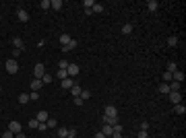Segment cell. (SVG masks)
I'll use <instances>...</instances> for the list:
<instances>
[{
  "instance_id": "obj_24",
  "label": "cell",
  "mask_w": 186,
  "mask_h": 138,
  "mask_svg": "<svg viewBox=\"0 0 186 138\" xmlns=\"http://www.w3.org/2000/svg\"><path fill=\"white\" fill-rule=\"evenodd\" d=\"M91 13H104V4L95 2V4H93V9H91Z\"/></svg>"
},
{
  "instance_id": "obj_29",
  "label": "cell",
  "mask_w": 186,
  "mask_h": 138,
  "mask_svg": "<svg viewBox=\"0 0 186 138\" xmlns=\"http://www.w3.org/2000/svg\"><path fill=\"white\" fill-rule=\"evenodd\" d=\"M27 101H29V95H27V93H21V95H19V103H21V105H25Z\"/></svg>"
},
{
  "instance_id": "obj_19",
  "label": "cell",
  "mask_w": 186,
  "mask_h": 138,
  "mask_svg": "<svg viewBox=\"0 0 186 138\" xmlns=\"http://www.w3.org/2000/svg\"><path fill=\"white\" fill-rule=\"evenodd\" d=\"M81 91H83V89H81V87H79L77 83H74V85L70 87V93H72V97H79V95H81Z\"/></svg>"
},
{
  "instance_id": "obj_6",
  "label": "cell",
  "mask_w": 186,
  "mask_h": 138,
  "mask_svg": "<svg viewBox=\"0 0 186 138\" xmlns=\"http://www.w3.org/2000/svg\"><path fill=\"white\" fill-rule=\"evenodd\" d=\"M9 132L19 134V132H23V128H21V124H19V122H11V124H9Z\"/></svg>"
},
{
  "instance_id": "obj_26",
  "label": "cell",
  "mask_w": 186,
  "mask_h": 138,
  "mask_svg": "<svg viewBox=\"0 0 186 138\" xmlns=\"http://www.w3.org/2000/svg\"><path fill=\"white\" fill-rule=\"evenodd\" d=\"M52 78H54V76H52V74H48V72H46V74H44V76H41V83H44V85H50V83H52Z\"/></svg>"
},
{
  "instance_id": "obj_13",
  "label": "cell",
  "mask_w": 186,
  "mask_h": 138,
  "mask_svg": "<svg viewBox=\"0 0 186 138\" xmlns=\"http://www.w3.org/2000/svg\"><path fill=\"white\" fill-rule=\"evenodd\" d=\"M147 9L153 13V11H157V9H159V2H157V0H147Z\"/></svg>"
},
{
  "instance_id": "obj_17",
  "label": "cell",
  "mask_w": 186,
  "mask_h": 138,
  "mask_svg": "<svg viewBox=\"0 0 186 138\" xmlns=\"http://www.w3.org/2000/svg\"><path fill=\"white\" fill-rule=\"evenodd\" d=\"M122 33H124V35H130V33H132V23H124V25H122Z\"/></svg>"
},
{
  "instance_id": "obj_5",
  "label": "cell",
  "mask_w": 186,
  "mask_h": 138,
  "mask_svg": "<svg viewBox=\"0 0 186 138\" xmlns=\"http://www.w3.org/2000/svg\"><path fill=\"white\" fill-rule=\"evenodd\" d=\"M104 115H110V117H118V109L116 105H106V113Z\"/></svg>"
},
{
  "instance_id": "obj_14",
  "label": "cell",
  "mask_w": 186,
  "mask_h": 138,
  "mask_svg": "<svg viewBox=\"0 0 186 138\" xmlns=\"http://www.w3.org/2000/svg\"><path fill=\"white\" fill-rule=\"evenodd\" d=\"M172 80L182 83V80H184V72H178V70H176V72H172Z\"/></svg>"
},
{
  "instance_id": "obj_25",
  "label": "cell",
  "mask_w": 186,
  "mask_h": 138,
  "mask_svg": "<svg viewBox=\"0 0 186 138\" xmlns=\"http://www.w3.org/2000/svg\"><path fill=\"white\" fill-rule=\"evenodd\" d=\"M56 76H58L60 80H64V78L68 76V72H66V70H62V68H58V72H56Z\"/></svg>"
},
{
  "instance_id": "obj_11",
  "label": "cell",
  "mask_w": 186,
  "mask_h": 138,
  "mask_svg": "<svg viewBox=\"0 0 186 138\" xmlns=\"http://www.w3.org/2000/svg\"><path fill=\"white\" fill-rule=\"evenodd\" d=\"M48 117H50V115H48V111H44V109H41V111H37V115H35V120H37V122H48Z\"/></svg>"
},
{
  "instance_id": "obj_38",
  "label": "cell",
  "mask_w": 186,
  "mask_h": 138,
  "mask_svg": "<svg viewBox=\"0 0 186 138\" xmlns=\"http://www.w3.org/2000/svg\"><path fill=\"white\" fill-rule=\"evenodd\" d=\"M37 130H41V132L48 130V124H46V122H39V124H37Z\"/></svg>"
},
{
  "instance_id": "obj_46",
  "label": "cell",
  "mask_w": 186,
  "mask_h": 138,
  "mask_svg": "<svg viewBox=\"0 0 186 138\" xmlns=\"http://www.w3.org/2000/svg\"><path fill=\"white\" fill-rule=\"evenodd\" d=\"M110 138H122V134H116V132H114V134H112Z\"/></svg>"
},
{
  "instance_id": "obj_40",
  "label": "cell",
  "mask_w": 186,
  "mask_h": 138,
  "mask_svg": "<svg viewBox=\"0 0 186 138\" xmlns=\"http://www.w3.org/2000/svg\"><path fill=\"white\" fill-rule=\"evenodd\" d=\"M137 138H147V130H141V132L137 134Z\"/></svg>"
},
{
  "instance_id": "obj_45",
  "label": "cell",
  "mask_w": 186,
  "mask_h": 138,
  "mask_svg": "<svg viewBox=\"0 0 186 138\" xmlns=\"http://www.w3.org/2000/svg\"><path fill=\"white\" fill-rule=\"evenodd\" d=\"M15 138H27V136H25L23 132H19V134H15Z\"/></svg>"
},
{
  "instance_id": "obj_28",
  "label": "cell",
  "mask_w": 186,
  "mask_h": 138,
  "mask_svg": "<svg viewBox=\"0 0 186 138\" xmlns=\"http://www.w3.org/2000/svg\"><path fill=\"white\" fill-rule=\"evenodd\" d=\"M79 97H81V99H83V101H85V99H89V97H91V91H89V89H83V91H81V95H79Z\"/></svg>"
},
{
  "instance_id": "obj_33",
  "label": "cell",
  "mask_w": 186,
  "mask_h": 138,
  "mask_svg": "<svg viewBox=\"0 0 186 138\" xmlns=\"http://www.w3.org/2000/svg\"><path fill=\"white\" fill-rule=\"evenodd\" d=\"M37 99H39V93L37 91H31L29 93V101H37Z\"/></svg>"
},
{
  "instance_id": "obj_3",
  "label": "cell",
  "mask_w": 186,
  "mask_h": 138,
  "mask_svg": "<svg viewBox=\"0 0 186 138\" xmlns=\"http://www.w3.org/2000/svg\"><path fill=\"white\" fill-rule=\"evenodd\" d=\"M167 97H170L172 103H182V93H180V91H170Z\"/></svg>"
},
{
  "instance_id": "obj_18",
  "label": "cell",
  "mask_w": 186,
  "mask_h": 138,
  "mask_svg": "<svg viewBox=\"0 0 186 138\" xmlns=\"http://www.w3.org/2000/svg\"><path fill=\"white\" fill-rule=\"evenodd\" d=\"M72 85H74V80H72V78H70V76H66V78H64V80H62V89H70V87H72Z\"/></svg>"
},
{
  "instance_id": "obj_47",
  "label": "cell",
  "mask_w": 186,
  "mask_h": 138,
  "mask_svg": "<svg viewBox=\"0 0 186 138\" xmlns=\"http://www.w3.org/2000/svg\"><path fill=\"white\" fill-rule=\"evenodd\" d=\"M95 138H106V136H104L102 132H97V134H95Z\"/></svg>"
},
{
  "instance_id": "obj_43",
  "label": "cell",
  "mask_w": 186,
  "mask_h": 138,
  "mask_svg": "<svg viewBox=\"0 0 186 138\" xmlns=\"http://www.w3.org/2000/svg\"><path fill=\"white\" fill-rule=\"evenodd\" d=\"M66 138H77V132L70 128V132H68V136H66Z\"/></svg>"
},
{
  "instance_id": "obj_8",
  "label": "cell",
  "mask_w": 186,
  "mask_h": 138,
  "mask_svg": "<svg viewBox=\"0 0 186 138\" xmlns=\"http://www.w3.org/2000/svg\"><path fill=\"white\" fill-rule=\"evenodd\" d=\"M66 72H68V76L72 78V76H77V74H79V66H77V64H68Z\"/></svg>"
},
{
  "instance_id": "obj_7",
  "label": "cell",
  "mask_w": 186,
  "mask_h": 138,
  "mask_svg": "<svg viewBox=\"0 0 186 138\" xmlns=\"http://www.w3.org/2000/svg\"><path fill=\"white\" fill-rule=\"evenodd\" d=\"M72 50H77V39H70L66 46H62V52H72Z\"/></svg>"
},
{
  "instance_id": "obj_35",
  "label": "cell",
  "mask_w": 186,
  "mask_h": 138,
  "mask_svg": "<svg viewBox=\"0 0 186 138\" xmlns=\"http://www.w3.org/2000/svg\"><path fill=\"white\" fill-rule=\"evenodd\" d=\"M46 124H48V128H56V126H58V122H56L54 117H48V122H46Z\"/></svg>"
},
{
  "instance_id": "obj_9",
  "label": "cell",
  "mask_w": 186,
  "mask_h": 138,
  "mask_svg": "<svg viewBox=\"0 0 186 138\" xmlns=\"http://www.w3.org/2000/svg\"><path fill=\"white\" fill-rule=\"evenodd\" d=\"M13 46H15V50H19V52L25 48V43H23V39H21V37H13Z\"/></svg>"
},
{
  "instance_id": "obj_2",
  "label": "cell",
  "mask_w": 186,
  "mask_h": 138,
  "mask_svg": "<svg viewBox=\"0 0 186 138\" xmlns=\"http://www.w3.org/2000/svg\"><path fill=\"white\" fill-rule=\"evenodd\" d=\"M46 74V66L44 64H35L33 66V78H41Z\"/></svg>"
},
{
  "instance_id": "obj_20",
  "label": "cell",
  "mask_w": 186,
  "mask_h": 138,
  "mask_svg": "<svg viewBox=\"0 0 186 138\" xmlns=\"http://www.w3.org/2000/svg\"><path fill=\"white\" fill-rule=\"evenodd\" d=\"M174 111H176L178 115H184V113H186V107H184L182 103H176V107H174Z\"/></svg>"
},
{
  "instance_id": "obj_10",
  "label": "cell",
  "mask_w": 186,
  "mask_h": 138,
  "mask_svg": "<svg viewBox=\"0 0 186 138\" xmlns=\"http://www.w3.org/2000/svg\"><path fill=\"white\" fill-rule=\"evenodd\" d=\"M102 122H104V124H108V126H116V124H118V117H110V115H104V117H102Z\"/></svg>"
},
{
  "instance_id": "obj_15",
  "label": "cell",
  "mask_w": 186,
  "mask_h": 138,
  "mask_svg": "<svg viewBox=\"0 0 186 138\" xmlns=\"http://www.w3.org/2000/svg\"><path fill=\"white\" fill-rule=\"evenodd\" d=\"M41 87H44V83H41V78H33V80H31V89H33V91H37V89H41Z\"/></svg>"
},
{
  "instance_id": "obj_21",
  "label": "cell",
  "mask_w": 186,
  "mask_h": 138,
  "mask_svg": "<svg viewBox=\"0 0 186 138\" xmlns=\"http://www.w3.org/2000/svg\"><path fill=\"white\" fill-rule=\"evenodd\" d=\"M58 39H60V43H62V46H66V43H68V41H70L72 37H70V35H66V33H62V35H60Z\"/></svg>"
},
{
  "instance_id": "obj_39",
  "label": "cell",
  "mask_w": 186,
  "mask_h": 138,
  "mask_svg": "<svg viewBox=\"0 0 186 138\" xmlns=\"http://www.w3.org/2000/svg\"><path fill=\"white\" fill-rule=\"evenodd\" d=\"M122 130H124L122 124H116V126H114V132H116V134H122Z\"/></svg>"
},
{
  "instance_id": "obj_42",
  "label": "cell",
  "mask_w": 186,
  "mask_h": 138,
  "mask_svg": "<svg viewBox=\"0 0 186 138\" xmlns=\"http://www.w3.org/2000/svg\"><path fill=\"white\" fill-rule=\"evenodd\" d=\"M141 130H149V122H141Z\"/></svg>"
},
{
  "instance_id": "obj_23",
  "label": "cell",
  "mask_w": 186,
  "mask_h": 138,
  "mask_svg": "<svg viewBox=\"0 0 186 138\" xmlns=\"http://www.w3.org/2000/svg\"><path fill=\"white\" fill-rule=\"evenodd\" d=\"M68 132H70L68 128H58V138H66V136H68Z\"/></svg>"
},
{
  "instance_id": "obj_44",
  "label": "cell",
  "mask_w": 186,
  "mask_h": 138,
  "mask_svg": "<svg viewBox=\"0 0 186 138\" xmlns=\"http://www.w3.org/2000/svg\"><path fill=\"white\" fill-rule=\"evenodd\" d=\"M74 105H83V99L81 97H74Z\"/></svg>"
},
{
  "instance_id": "obj_22",
  "label": "cell",
  "mask_w": 186,
  "mask_h": 138,
  "mask_svg": "<svg viewBox=\"0 0 186 138\" xmlns=\"http://www.w3.org/2000/svg\"><path fill=\"white\" fill-rule=\"evenodd\" d=\"M159 93L167 95V93H170V85H167V83H161V85H159Z\"/></svg>"
},
{
  "instance_id": "obj_32",
  "label": "cell",
  "mask_w": 186,
  "mask_h": 138,
  "mask_svg": "<svg viewBox=\"0 0 186 138\" xmlns=\"http://www.w3.org/2000/svg\"><path fill=\"white\" fill-rule=\"evenodd\" d=\"M163 83H167V85L172 83V72H167V70L163 72Z\"/></svg>"
},
{
  "instance_id": "obj_27",
  "label": "cell",
  "mask_w": 186,
  "mask_h": 138,
  "mask_svg": "<svg viewBox=\"0 0 186 138\" xmlns=\"http://www.w3.org/2000/svg\"><path fill=\"white\" fill-rule=\"evenodd\" d=\"M180 87H182V83H176V80L170 83V91H180Z\"/></svg>"
},
{
  "instance_id": "obj_37",
  "label": "cell",
  "mask_w": 186,
  "mask_h": 138,
  "mask_svg": "<svg viewBox=\"0 0 186 138\" xmlns=\"http://www.w3.org/2000/svg\"><path fill=\"white\" fill-rule=\"evenodd\" d=\"M58 68L66 70V68H68V62H66V60H60V62H58Z\"/></svg>"
},
{
  "instance_id": "obj_34",
  "label": "cell",
  "mask_w": 186,
  "mask_h": 138,
  "mask_svg": "<svg viewBox=\"0 0 186 138\" xmlns=\"http://www.w3.org/2000/svg\"><path fill=\"white\" fill-rule=\"evenodd\" d=\"M37 124H39V122H37L35 117H31V120H29V128H31V130H37Z\"/></svg>"
},
{
  "instance_id": "obj_41",
  "label": "cell",
  "mask_w": 186,
  "mask_h": 138,
  "mask_svg": "<svg viewBox=\"0 0 186 138\" xmlns=\"http://www.w3.org/2000/svg\"><path fill=\"white\" fill-rule=\"evenodd\" d=\"M2 138H15V134H13V132H9V130H6V132H4V134H2Z\"/></svg>"
},
{
  "instance_id": "obj_16",
  "label": "cell",
  "mask_w": 186,
  "mask_h": 138,
  "mask_svg": "<svg viewBox=\"0 0 186 138\" xmlns=\"http://www.w3.org/2000/svg\"><path fill=\"white\" fill-rule=\"evenodd\" d=\"M102 134H104V136H112V134H114V126H108V124H104V130H102Z\"/></svg>"
},
{
  "instance_id": "obj_30",
  "label": "cell",
  "mask_w": 186,
  "mask_h": 138,
  "mask_svg": "<svg viewBox=\"0 0 186 138\" xmlns=\"http://www.w3.org/2000/svg\"><path fill=\"white\" fill-rule=\"evenodd\" d=\"M39 9H41V11H50V0H41V2H39Z\"/></svg>"
},
{
  "instance_id": "obj_4",
  "label": "cell",
  "mask_w": 186,
  "mask_h": 138,
  "mask_svg": "<svg viewBox=\"0 0 186 138\" xmlns=\"http://www.w3.org/2000/svg\"><path fill=\"white\" fill-rule=\"evenodd\" d=\"M17 19H19L21 23H27V21H29V13H27L25 9H19V11H17Z\"/></svg>"
},
{
  "instance_id": "obj_36",
  "label": "cell",
  "mask_w": 186,
  "mask_h": 138,
  "mask_svg": "<svg viewBox=\"0 0 186 138\" xmlns=\"http://www.w3.org/2000/svg\"><path fill=\"white\" fill-rule=\"evenodd\" d=\"M176 70H178L176 62H170V64H167V72H176Z\"/></svg>"
},
{
  "instance_id": "obj_1",
  "label": "cell",
  "mask_w": 186,
  "mask_h": 138,
  "mask_svg": "<svg viewBox=\"0 0 186 138\" xmlns=\"http://www.w3.org/2000/svg\"><path fill=\"white\" fill-rule=\"evenodd\" d=\"M6 72L9 74H17L19 72V62H17V58H11V60H6Z\"/></svg>"
},
{
  "instance_id": "obj_31",
  "label": "cell",
  "mask_w": 186,
  "mask_h": 138,
  "mask_svg": "<svg viewBox=\"0 0 186 138\" xmlns=\"http://www.w3.org/2000/svg\"><path fill=\"white\" fill-rule=\"evenodd\" d=\"M167 46H172V48H174V46H178V37H176V35L167 37Z\"/></svg>"
},
{
  "instance_id": "obj_12",
  "label": "cell",
  "mask_w": 186,
  "mask_h": 138,
  "mask_svg": "<svg viewBox=\"0 0 186 138\" xmlns=\"http://www.w3.org/2000/svg\"><path fill=\"white\" fill-rule=\"evenodd\" d=\"M64 4H62V0H52V2H50V9L52 11H60Z\"/></svg>"
}]
</instances>
